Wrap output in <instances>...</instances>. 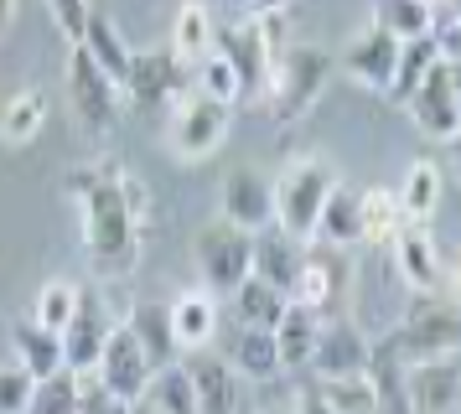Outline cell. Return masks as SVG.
I'll use <instances>...</instances> for the list:
<instances>
[{
  "label": "cell",
  "mask_w": 461,
  "mask_h": 414,
  "mask_svg": "<svg viewBox=\"0 0 461 414\" xmlns=\"http://www.w3.org/2000/svg\"><path fill=\"white\" fill-rule=\"evenodd\" d=\"M11 21H16V5H11V0H0V32H5Z\"/></svg>",
  "instance_id": "bcb514c9"
},
{
  "label": "cell",
  "mask_w": 461,
  "mask_h": 414,
  "mask_svg": "<svg viewBox=\"0 0 461 414\" xmlns=\"http://www.w3.org/2000/svg\"><path fill=\"white\" fill-rule=\"evenodd\" d=\"M192 88V68L171 47H135V58H130V73H125V83H120V94H130L135 104H167L171 109V99L176 94H187Z\"/></svg>",
  "instance_id": "9c48e42d"
},
{
  "label": "cell",
  "mask_w": 461,
  "mask_h": 414,
  "mask_svg": "<svg viewBox=\"0 0 461 414\" xmlns=\"http://www.w3.org/2000/svg\"><path fill=\"white\" fill-rule=\"evenodd\" d=\"M192 88H197L203 99L223 104V109H233V104L244 99V78H239V68H233L218 47H212L203 62H192Z\"/></svg>",
  "instance_id": "836d02e7"
},
{
  "label": "cell",
  "mask_w": 461,
  "mask_h": 414,
  "mask_svg": "<svg viewBox=\"0 0 461 414\" xmlns=\"http://www.w3.org/2000/svg\"><path fill=\"white\" fill-rule=\"evenodd\" d=\"M295 414H332V404L321 399V389H316V383H306V389L295 393Z\"/></svg>",
  "instance_id": "f6af8a7d"
},
{
  "label": "cell",
  "mask_w": 461,
  "mask_h": 414,
  "mask_svg": "<svg viewBox=\"0 0 461 414\" xmlns=\"http://www.w3.org/2000/svg\"><path fill=\"white\" fill-rule=\"evenodd\" d=\"M125 327H130V337L140 342V352H146V363L156 373L182 363V342H176V331H171V306L167 301H135L130 316H125Z\"/></svg>",
  "instance_id": "ac0fdd59"
},
{
  "label": "cell",
  "mask_w": 461,
  "mask_h": 414,
  "mask_svg": "<svg viewBox=\"0 0 461 414\" xmlns=\"http://www.w3.org/2000/svg\"><path fill=\"white\" fill-rule=\"evenodd\" d=\"M5 342H11V357H16V363H22V368L32 373L37 383L68 368V357H63V337L42 331L37 321H32V316H16V321L5 327Z\"/></svg>",
  "instance_id": "ffe728a7"
},
{
  "label": "cell",
  "mask_w": 461,
  "mask_h": 414,
  "mask_svg": "<svg viewBox=\"0 0 461 414\" xmlns=\"http://www.w3.org/2000/svg\"><path fill=\"white\" fill-rule=\"evenodd\" d=\"M63 83H68V104H73V114H78L88 130H109V124H114V114H120V83L109 78L84 47H68Z\"/></svg>",
  "instance_id": "52a82bcc"
},
{
  "label": "cell",
  "mask_w": 461,
  "mask_h": 414,
  "mask_svg": "<svg viewBox=\"0 0 461 414\" xmlns=\"http://www.w3.org/2000/svg\"><path fill=\"white\" fill-rule=\"evenodd\" d=\"M84 52L99 68H104L114 83H125L130 73V58H135V47L125 41V32H120V21L104 16V11H94V21H88V37H84Z\"/></svg>",
  "instance_id": "f1b7e54d"
},
{
  "label": "cell",
  "mask_w": 461,
  "mask_h": 414,
  "mask_svg": "<svg viewBox=\"0 0 461 414\" xmlns=\"http://www.w3.org/2000/svg\"><path fill=\"white\" fill-rule=\"evenodd\" d=\"M167 47L176 52V58L187 62H203L218 47V21H212V11L208 5H182L176 16H171V37H167Z\"/></svg>",
  "instance_id": "4316f807"
},
{
  "label": "cell",
  "mask_w": 461,
  "mask_h": 414,
  "mask_svg": "<svg viewBox=\"0 0 461 414\" xmlns=\"http://www.w3.org/2000/svg\"><path fill=\"white\" fill-rule=\"evenodd\" d=\"M446 248L425 233V228H404L394 238V269L399 280L415 290V295H446V269H440Z\"/></svg>",
  "instance_id": "e0dca14e"
},
{
  "label": "cell",
  "mask_w": 461,
  "mask_h": 414,
  "mask_svg": "<svg viewBox=\"0 0 461 414\" xmlns=\"http://www.w3.org/2000/svg\"><path fill=\"white\" fill-rule=\"evenodd\" d=\"M404 228H410V218H404V207H399L394 186H368V192H363V244L394 248V238Z\"/></svg>",
  "instance_id": "83f0119b"
},
{
  "label": "cell",
  "mask_w": 461,
  "mask_h": 414,
  "mask_svg": "<svg viewBox=\"0 0 461 414\" xmlns=\"http://www.w3.org/2000/svg\"><path fill=\"white\" fill-rule=\"evenodd\" d=\"M440 269H446V301L461 306V244H451L440 254Z\"/></svg>",
  "instance_id": "ee69618b"
},
{
  "label": "cell",
  "mask_w": 461,
  "mask_h": 414,
  "mask_svg": "<svg viewBox=\"0 0 461 414\" xmlns=\"http://www.w3.org/2000/svg\"><path fill=\"white\" fill-rule=\"evenodd\" d=\"M368 26L389 32V37L404 47V41L430 37V5H425V0H378L374 16H368Z\"/></svg>",
  "instance_id": "d6a6232c"
},
{
  "label": "cell",
  "mask_w": 461,
  "mask_h": 414,
  "mask_svg": "<svg viewBox=\"0 0 461 414\" xmlns=\"http://www.w3.org/2000/svg\"><path fill=\"white\" fill-rule=\"evenodd\" d=\"M78 410H84V378L73 368L42 378L32 389V404H26V414H78Z\"/></svg>",
  "instance_id": "8d00e7d4"
},
{
  "label": "cell",
  "mask_w": 461,
  "mask_h": 414,
  "mask_svg": "<svg viewBox=\"0 0 461 414\" xmlns=\"http://www.w3.org/2000/svg\"><path fill=\"white\" fill-rule=\"evenodd\" d=\"M368 383H374V399H378V414H415L410 410V368L394 363V357H384L374 352V363L363 373Z\"/></svg>",
  "instance_id": "d590c367"
},
{
  "label": "cell",
  "mask_w": 461,
  "mask_h": 414,
  "mask_svg": "<svg viewBox=\"0 0 461 414\" xmlns=\"http://www.w3.org/2000/svg\"><path fill=\"white\" fill-rule=\"evenodd\" d=\"M316 337H321V316L306 306H295L280 316V327H275V347H280V368L285 373H301L312 368V352H316Z\"/></svg>",
  "instance_id": "d4e9b609"
},
{
  "label": "cell",
  "mask_w": 461,
  "mask_h": 414,
  "mask_svg": "<svg viewBox=\"0 0 461 414\" xmlns=\"http://www.w3.org/2000/svg\"><path fill=\"white\" fill-rule=\"evenodd\" d=\"M295 269H301V244H291L280 228H265L259 238H254V280H265V285H275L280 295H291L295 285Z\"/></svg>",
  "instance_id": "484cf974"
},
{
  "label": "cell",
  "mask_w": 461,
  "mask_h": 414,
  "mask_svg": "<svg viewBox=\"0 0 461 414\" xmlns=\"http://www.w3.org/2000/svg\"><path fill=\"white\" fill-rule=\"evenodd\" d=\"M440 192H446V182H440V166L430 161V156H420V161L404 171V182H399V207H404L410 228H420L430 212H436Z\"/></svg>",
  "instance_id": "f546056e"
},
{
  "label": "cell",
  "mask_w": 461,
  "mask_h": 414,
  "mask_svg": "<svg viewBox=\"0 0 461 414\" xmlns=\"http://www.w3.org/2000/svg\"><path fill=\"white\" fill-rule=\"evenodd\" d=\"M32 389H37V378H32L16 357H5V363H0V414H26Z\"/></svg>",
  "instance_id": "60d3db41"
},
{
  "label": "cell",
  "mask_w": 461,
  "mask_h": 414,
  "mask_svg": "<svg viewBox=\"0 0 461 414\" xmlns=\"http://www.w3.org/2000/svg\"><path fill=\"white\" fill-rule=\"evenodd\" d=\"M229 120H233V109L203 99L197 88L176 94V99H171V120H167L171 156H176V161H208L212 150L229 140Z\"/></svg>",
  "instance_id": "8992f818"
},
{
  "label": "cell",
  "mask_w": 461,
  "mask_h": 414,
  "mask_svg": "<svg viewBox=\"0 0 461 414\" xmlns=\"http://www.w3.org/2000/svg\"><path fill=\"white\" fill-rule=\"evenodd\" d=\"M114 327H120V321L109 316V301L99 295V290H84V306H78V316H73V327L63 331V357H68V368L78 373V378H88V373L99 368V357H104Z\"/></svg>",
  "instance_id": "7c38bea8"
},
{
  "label": "cell",
  "mask_w": 461,
  "mask_h": 414,
  "mask_svg": "<svg viewBox=\"0 0 461 414\" xmlns=\"http://www.w3.org/2000/svg\"><path fill=\"white\" fill-rule=\"evenodd\" d=\"M451 156H456V166H461V135H456V140H451Z\"/></svg>",
  "instance_id": "c3c4849f"
},
{
  "label": "cell",
  "mask_w": 461,
  "mask_h": 414,
  "mask_svg": "<svg viewBox=\"0 0 461 414\" xmlns=\"http://www.w3.org/2000/svg\"><path fill=\"white\" fill-rule=\"evenodd\" d=\"M78 414H135V404L114 399V393H104L94 378H84V410H78Z\"/></svg>",
  "instance_id": "7bdbcfd3"
},
{
  "label": "cell",
  "mask_w": 461,
  "mask_h": 414,
  "mask_svg": "<svg viewBox=\"0 0 461 414\" xmlns=\"http://www.w3.org/2000/svg\"><path fill=\"white\" fill-rule=\"evenodd\" d=\"M440 62V47L430 37H420V41H404L399 47V73H394V88H389V99L399 104H410V94H415L420 83L430 78V68Z\"/></svg>",
  "instance_id": "74e56055"
},
{
  "label": "cell",
  "mask_w": 461,
  "mask_h": 414,
  "mask_svg": "<svg viewBox=\"0 0 461 414\" xmlns=\"http://www.w3.org/2000/svg\"><path fill=\"white\" fill-rule=\"evenodd\" d=\"M233 310H239V321L249 331H275L280 327V316L291 310V295H280L275 285H265V280H244L239 285V295H233Z\"/></svg>",
  "instance_id": "1f68e13d"
},
{
  "label": "cell",
  "mask_w": 461,
  "mask_h": 414,
  "mask_svg": "<svg viewBox=\"0 0 461 414\" xmlns=\"http://www.w3.org/2000/svg\"><path fill=\"white\" fill-rule=\"evenodd\" d=\"M146 399H150V414H197V393H192V378H187L182 363L156 373Z\"/></svg>",
  "instance_id": "f35d334b"
},
{
  "label": "cell",
  "mask_w": 461,
  "mask_h": 414,
  "mask_svg": "<svg viewBox=\"0 0 461 414\" xmlns=\"http://www.w3.org/2000/svg\"><path fill=\"white\" fill-rule=\"evenodd\" d=\"M316 389L332 404V414H378V399H374L368 378H337V383H316Z\"/></svg>",
  "instance_id": "ab89813d"
},
{
  "label": "cell",
  "mask_w": 461,
  "mask_h": 414,
  "mask_svg": "<svg viewBox=\"0 0 461 414\" xmlns=\"http://www.w3.org/2000/svg\"><path fill=\"white\" fill-rule=\"evenodd\" d=\"M233 373H244V378H254V383H265V378H275L280 368V347H275V331H239V342H233Z\"/></svg>",
  "instance_id": "e575fe53"
},
{
  "label": "cell",
  "mask_w": 461,
  "mask_h": 414,
  "mask_svg": "<svg viewBox=\"0 0 461 414\" xmlns=\"http://www.w3.org/2000/svg\"><path fill=\"white\" fill-rule=\"evenodd\" d=\"M316 244L327 248H357L363 244V192L348 182L332 186V197H327V207H321V223H316Z\"/></svg>",
  "instance_id": "7402d4cb"
},
{
  "label": "cell",
  "mask_w": 461,
  "mask_h": 414,
  "mask_svg": "<svg viewBox=\"0 0 461 414\" xmlns=\"http://www.w3.org/2000/svg\"><path fill=\"white\" fill-rule=\"evenodd\" d=\"M337 58L316 41H291L270 68V88H265V114L275 124H295L306 120L321 99V88L332 83Z\"/></svg>",
  "instance_id": "3957f363"
},
{
  "label": "cell",
  "mask_w": 461,
  "mask_h": 414,
  "mask_svg": "<svg viewBox=\"0 0 461 414\" xmlns=\"http://www.w3.org/2000/svg\"><path fill=\"white\" fill-rule=\"evenodd\" d=\"M182 368L192 378V393H197V414H233V363L218 357V352H187Z\"/></svg>",
  "instance_id": "44dd1931"
},
{
  "label": "cell",
  "mask_w": 461,
  "mask_h": 414,
  "mask_svg": "<svg viewBox=\"0 0 461 414\" xmlns=\"http://www.w3.org/2000/svg\"><path fill=\"white\" fill-rule=\"evenodd\" d=\"M192 265L203 274L208 295H239V285L254 274V233L233 228L229 218H212L192 233Z\"/></svg>",
  "instance_id": "5b68a950"
},
{
  "label": "cell",
  "mask_w": 461,
  "mask_h": 414,
  "mask_svg": "<svg viewBox=\"0 0 461 414\" xmlns=\"http://www.w3.org/2000/svg\"><path fill=\"white\" fill-rule=\"evenodd\" d=\"M63 197L78 202L88 265L99 269L104 280H120V274H130L140 265V244H146L156 197H150V186L125 161L99 156V161L73 166L63 176Z\"/></svg>",
  "instance_id": "6da1fadb"
},
{
  "label": "cell",
  "mask_w": 461,
  "mask_h": 414,
  "mask_svg": "<svg viewBox=\"0 0 461 414\" xmlns=\"http://www.w3.org/2000/svg\"><path fill=\"white\" fill-rule=\"evenodd\" d=\"M218 218H229L233 228H244V233H265L275 223V182L270 176H259L249 166H239L223 176V212Z\"/></svg>",
  "instance_id": "5bb4252c"
},
{
  "label": "cell",
  "mask_w": 461,
  "mask_h": 414,
  "mask_svg": "<svg viewBox=\"0 0 461 414\" xmlns=\"http://www.w3.org/2000/svg\"><path fill=\"white\" fill-rule=\"evenodd\" d=\"M337 68H342L348 78H357L363 88L389 94V88H394V73H399V41L389 37V32H378V26H363V32L348 37Z\"/></svg>",
  "instance_id": "4fadbf2b"
},
{
  "label": "cell",
  "mask_w": 461,
  "mask_h": 414,
  "mask_svg": "<svg viewBox=\"0 0 461 414\" xmlns=\"http://www.w3.org/2000/svg\"><path fill=\"white\" fill-rule=\"evenodd\" d=\"M446 68H451V83H456V104H461V58H456V62H446Z\"/></svg>",
  "instance_id": "7dc6e473"
},
{
  "label": "cell",
  "mask_w": 461,
  "mask_h": 414,
  "mask_svg": "<svg viewBox=\"0 0 461 414\" xmlns=\"http://www.w3.org/2000/svg\"><path fill=\"white\" fill-rule=\"evenodd\" d=\"M410 410L415 414H461V363L436 357L410 368Z\"/></svg>",
  "instance_id": "d6986e66"
},
{
  "label": "cell",
  "mask_w": 461,
  "mask_h": 414,
  "mask_svg": "<svg viewBox=\"0 0 461 414\" xmlns=\"http://www.w3.org/2000/svg\"><path fill=\"white\" fill-rule=\"evenodd\" d=\"M374 352L394 357L404 368L436 363V357H456L461 352V306L446 301V295H420L415 306L404 310V321L374 342Z\"/></svg>",
  "instance_id": "7a4b0ae2"
},
{
  "label": "cell",
  "mask_w": 461,
  "mask_h": 414,
  "mask_svg": "<svg viewBox=\"0 0 461 414\" xmlns=\"http://www.w3.org/2000/svg\"><path fill=\"white\" fill-rule=\"evenodd\" d=\"M374 363V337L348 321V316H332L321 321V337H316L312 352V378L316 383H337V378H363Z\"/></svg>",
  "instance_id": "ba28073f"
},
{
  "label": "cell",
  "mask_w": 461,
  "mask_h": 414,
  "mask_svg": "<svg viewBox=\"0 0 461 414\" xmlns=\"http://www.w3.org/2000/svg\"><path fill=\"white\" fill-rule=\"evenodd\" d=\"M47 16H52V26L68 37V47H84L94 5H84V0H47Z\"/></svg>",
  "instance_id": "b9f144b4"
},
{
  "label": "cell",
  "mask_w": 461,
  "mask_h": 414,
  "mask_svg": "<svg viewBox=\"0 0 461 414\" xmlns=\"http://www.w3.org/2000/svg\"><path fill=\"white\" fill-rule=\"evenodd\" d=\"M78 306H84V285H78V280H47V285L37 290V301H32V321L42 331H52V337H63V331L73 327Z\"/></svg>",
  "instance_id": "4dcf8cb0"
},
{
  "label": "cell",
  "mask_w": 461,
  "mask_h": 414,
  "mask_svg": "<svg viewBox=\"0 0 461 414\" xmlns=\"http://www.w3.org/2000/svg\"><path fill=\"white\" fill-rule=\"evenodd\" d=\"M47 124V94L37 83H26V88H11L5 99H0V140L5 145H26L37 140Z\"/></svg>",
  "instance_id": "cb8c5ba5"
},
{
  "label": "cell",
  "mask_w": 461,
  "mask_h": 414,
  "mask_svg": "<svg viewBox=\"0 0 461 414\" xmlns=\"http://www.w3.org/2000/svg\"><path fill=\"white\" fill-rule=\"evenodd\" d=\"M171 306V331H176V342H182V352H203L208 347V337L218 331V295H208V290H182L176 301H167Z\"/></svg>",
  "instance_id": "603a6c76"
},
{
  "label": "cell",
  "mask_w": 461,
  "mask_h": 414,
  "mask_svg": "<svg viewBox=\"0 0 461 414\" xmlns=\"http://www.w3.org/2000/svg\"><path fill=\"white\" fill-rule=\"evenodd\" d=\"M337 171L327 161H295L280 182H275V228L291 238V244H316V223H321V207L332 197Z\"/></svg>",
  "instance_id": "277c9868"
},
{
  "label": "cell",
  "mask_w": 461,
  "mask_h": 414,
  "mask_svg": "<svg viewBox=\"0 0 461 414\" xmlns=\"http://www.w3.org/2000/svg\"><path fill=\"white\" fill-rule=\"evenodd\" d=\"M348 254L342 248H327V244H306L301 248V269H295V285H291V301L295 306L316 310V316H327L337 306V295L348 290Z\"/></svg>",
  "instance_id": "30bf717a"
},
{
  "label": "cell",
  "mask_w": 461,
  "mask_h": 414,
  "mask_svg": "<svg viewBox=\"0 0 461 414\" xmlns=\"http://www.w3.org/2000/svg\"><path fill=\"white\" fill-rule=\"evenodd\" d=\"M410 120L430 135V140H456L461 135V104H456V83H451V68L436 62L430 68V78L420 83L415 94H410Z\"/></svg>",
  "instance_id": "9a60e30c"
},
{
  "label": "cell",
  "mask_w": 461,
  "mask_h": 414,
  "mask_svg": "<svg viewBox=\"0 0 461 414\" xmlns=\"http://www.w3.org/2000/svg\"><path fill=\"white\" fill-rule=\"evenodd\" d=\"M218 52L239 68V78H244V99L259 94V88H270V68H275V52L265 47V37L254 32L249 16H233L223 32H218Z\"/></svg>",
  "instance_id": "2e32d148"
},
{
  "label": "cell",
  "mask_w": 461,
  "mask_h": 414,
  "mask_svg": "<svg viewBox=\"0 0 461 414\" xmlns=\"http://www.w3.org/2000/svg\"><path fill=\"white\" fill-rule=\"evenodd\" d=\"M94 383L104 393H114V399H125V404H140L150 389V378H156V368L146 363V352H140V342L130 337V327L120 321L114 327V337H109L104 357H99V368L88 373Z\"/></svg>",
  "instance_id": "8fae6325"
}]
</instances>
